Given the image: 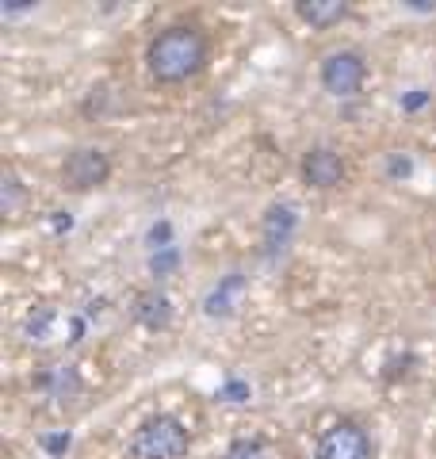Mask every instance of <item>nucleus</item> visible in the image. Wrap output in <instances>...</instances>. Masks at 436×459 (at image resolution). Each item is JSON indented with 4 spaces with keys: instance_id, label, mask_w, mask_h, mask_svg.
<instances>
[{
    "instance_id": "obj_19",
    "label": "nucleus",
    "mask_w": 436,
    "mask_h": 459,
    "mask_svg": "<svg viewBox=\"0 0 436 459\" xmlns=\"http://www.w3.org/2000/svg\"><path fill=\"white\" fill-rule=\"evenodd\" d=\"M73 226V219H69V211H54V230L62 234V230H69Z\"/></svg>"
},
{
    "instance_id": "obj_18",
    "label": "nucleus",
    "mask_w": 436,
    "mask_h": 459,
    "mask_svg": "<svg viewBox=\"0 0 436 459\" xmlns=\"http://www.w3.org/2000/svg\"><path fill=\"white\" fill-rule=\"evenodd\" d=\"M421 104H425V92H410V96L402 100V108H405V111H417Z\"/></svg>"
},
{
    "instance_id": "obj_7",
    "label": "nucleus",
    "mask_w": 436,
    "mask_h": 459,
    "mask_svg": "<svg viewBox=\"0 0 436 459\" xmlns=\"http://www.w3.org/2000/svg\"><path fill=\"white\" fill-rule=\"evenodd\" d=\"M135 322L145 325V329H165L172 322L169 295L157 291V287H150V291H138L135 295Z\"/></svg>"
},
{
    "instance_id": "obj_12",
    "label": "nucleus",
    "mask_w": 436,
    "mask_h": 459,
    "mask_svg": "<svg viewBox=\"0 0 436 459\" xmlns=\"http://www.w3.org/2000/svg\"><path fill=\"white\" fill-rule=\"evenodd\" d=\"M222 459H272V452L260 437H241L222 452Z\"/></svg>"
},
{
    "instance_id": "obj_15",
    "label": "nucleus",
    "mask_w": 436,
    "mask_h": 459,
    "mask_svg": "<svg viewBox=\"0 0 436 459\" xmlns=\"http://www.w3.org/2000/svg\"><path fill=\"white\" fill-rule=\"evenodd\" d=\"M177 264H180V253L172 249V246H169V249H157V253H153V261H150V268L157 272V276H165V272H172Z\"/></svg>"
},
{
    "instance_id": "obj_16",
    "label": "nucleus",
    "mask_w": 436,
    "mask_h": 459,
    "mask_svg": "<svg viewBox=\"0 0 436 459\" xmlns=\"http://www.w3.org/2000/svg\"><path fill=\"white\" fill-rule=\"evenodd\" d=\"M218 398H226V402H245L249 398V383H241V379H230L222 391H218Z\"/></svg>"
},
{
    "instance_id": "obj_3",
    "label": "nucleus",
    "mask_w": 436,
    "mask_h": 459,
    "mask_svg": "<svg viewBox=\"0 0 436 459\" xmlns=\"http://www.w3.org/2000/svg\"><path fill=\"white\" fill-rule=\"evenodd\" d=\"M363 81H368V62H363V54L356 50H333L326 54L322 62V89L329 96H356L363 89Z\"/></svg>"
},
{
    "instance_id": "obj_17",
    "label": "nucleus",
    "mask_w": 436,
    "mask_h": 459,
    "mask_svg": "<svg viewBox=\"0 0 436 459\" xmlns=\"http://www.w3.org/2000/svg\"><path fill=\"white\" fill-rule=\"evenodd\" d=\"M42 448H47L50 455H65L69 452V433H47L42 437Z\"/></svg>"
},
{
    "instance_id": "obj_11",
    "label": "nucleus",
    "mask_w": 436,
    "mask_h": 459,
    "mask_svg": "<svg viewBox=\"0 0 436 459\" xmlns=\"http://www.w3.org/2000/svg\"><path fill=\"white\" fill-rule=\"evenodd\" d=\"M241 287H245L241 276H230V280H222V283L214 287V291L207 295V314H211V318H226V314L234 310L238 295H241Z\"/></svg>"
},
{
    "instance_id": "obj_4",
    "label": "nucleus",
    "mask_w": 436,
    "mask_h": 459,
    "mask_svg": "<svg viewBox=\"0 0 436 459\" xmlns=\"http://www.w3.org/2000/svg\"><path fill=\"white\" fill-rule=\"evenodd\" d=\"M108 177H111V161H108V153L96 150V146L73 150V153H65V161H62V184L73 188V192L100 188Z\"/></svg>"
},
{
    "instance_id": "obj_10",
    "label": "nucleus",
    "mask_w": 436,
    "mask_h": 459,
    "mask_svg": "<svg viewBox=\"0 0 436 459\" xmlns=\"http://www.w3.org/2000/svg\"><path fill=\"white\" fill-rule=\"evenodd\" d=\"M295 16H299L302 23L318 27V31H326V27L341 23V20L348 16V4H344V0H299V4H295Z\"/></svg>"
},
{
    "instance_id": "obj_13",
    "label": "nucleus",
    "mask_w": 436,
    "mask_h": 459,
    "mask_svg": "<svg viewBox=\"0 0 436 459\" xmlns=\"http://www.w3.org/2000/svg\"><path fill=\"white\" fill-rule=\"evenodd\" d=\"M0 207H4V214H16L23 207V184L16 172H4V180H0Z\"/></svg>"
},
{
    "instance_id": "obj_5",
    "label": "nucleus",
    "mask_w": 436,
    "mask_h": 459,
    "mask_svg": "<svg viewBox=\"0 0 436 459\" xmlns=\"http://www.w3.org/2000/svg\"><path fill=\"white\" fill-rule=\"evenodd\" d=\"M371 437L360 421H333L318 440V459H371Z\"/></svg>"
},
{
    "instance_id": "obj_9",
    "label": "nucleus",
    "mask_w": 436,
    "mask_h": 459,
    "mask_svg": "<svg viewBox=\"0 0 436 459\" xmlns=\"http://www.w3.org/2000/svg\"><path fill=\"white\" fill-rule=\"evenodd\" d=\"M35 383H39L54 402H73V398L81 394V376H77V368H69V364H54V368H47Z\"/></svg>"
},
{
    "instance_id": "obj_1",
    "label": "nucleus",
    "mask_w": 436,
    "mask_h": 459,
    "mask_svg": "<svg viewBox=\"0 0 436 459\" xmlns=\"http://www.w3.org/2000/svg\"><path fill=\"white\" fill-rule=\"evenodd\" d=\"M207 54H211L207 35L196 23H169L145 47V69L161 84H180L207 65Z\"/></svg>"
},
{
    "instance_id": "obj_2",
    "label": "nucleus",
    "mask_w": 436,
    "mask_h": 459,
    "mask_svg": "<svg viewBox=\"0 0 436 459\" xmlns=\"http://www.w3.org/2000/svg\"><path fill=\"white\" fill-rule=\"evenodd\" d=\"M187 448H192V433L172 413H153L130 437V459H184Z\"/></svg>"
},
{
    "instance_id": "obj_14",
    "label": "nucleus",
    "mask_w": 436,
    "mask_h": 459,
    "mask_svg": "<svg viewBox=\"0 0 436 459\" xmlns=\"http://www.w3.org/2000/svg\"><path fill=\"white\" fill-rule=\"evenodd\" d=\"M50 322H54V310H50V307H42V310H39V318H35V314L27 318V333H31L35 341H47Z\"/></svg>"
},
{
    "instance_id": "obj_8",
    "label": "nucleus",
    "mask_w": 436,
    "mask_h": 459,
    "mask_svg": "<svg viewBox=\"0 0 436 459\" xmlns=\"http://www.w3.org/2000/svg\"><path fill=\"white\" fill-rule=\"evenodd\" d=\"M260 234H265V249H268V253L283 249L287 241H291V234H295V207H291V204H275V207H268Z\"/></svg>"
},
{
    "instance_id": "obj_6",
    "label": "nucleus",
    "mask_w": 436,
    "mask_h": 459,
    "mask_svg": "<svg viewBox=\"0 0 436 459\" xmlns=\"http://www.w3.org/2000/svg\"><path fill=\"white\" fill-rule=\"evenodd\" d=\"M302 180L318 192H329V188H341L344 184V157L329 146H314L302 153Z\"/></svg>"
}]
</instances>
